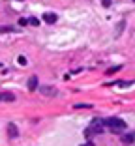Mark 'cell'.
I'll return each mask as SVG.
<instances>
[{"label": "cell", "mask_w": 135, "mask_h": 146, "mask_svg": "<svg viewBox=\"0 0 135 146\" xmlns=\"http://www.w3.org/2000/svg\"><path fill=\"white\" fill-rule=\"evenodd\" d=\"M19 2H25V0H19Z\"/></svg>", "instance_id": "cell-18"}, {"label": "cell", "mask_w": 135, "mask_h": 146, "mask_svg": "<svg viewBox=\"0 0 135 146\" xmlns=\"http://www.w3.org/2000/svg\"><path fill=\"white\" fill-rule=\"evenodd\" d=\"M0 101H4V96H2V92H0Z\"/></svg>", "instance_id": "cell-17"}, {"label": "cell", "mask_w": 135, "mask_h": 146, "mask_svg": "<svg viewBox=\"0 0 135 146\" xmlns=\"http://www.w3.org/2000/svg\"><path fill=\"white\" fill-rule=\"evenodd\" d=\"M26 25H28V19H23V17L19 19V26H23V28H25Z\"/></svg>", "instance_id": "cell-15"}, {"label": "cell", "mask_w": 135, "mask_h": 146, "mask_svg": "<svg viewBox=\"0 0 135 146\" xmlns=\"http://www.w3.org/2000/svg\"><path fill=\"white\" fill-rule=\"evenodd\" d=\"M103 124L105 127H109L113 133H122V131H126V122L120 120V118H103Z\"/></svg>", "instance_id": "cell-1"}, {"label": "cell", "mask_w": 135, "mask_h": 146, "mask_svg": "<svg viewBox=\"0 0 135 146\" xmlns=\"http://www.w3.org/2000/svg\"><path fill=\"white\" fill-rule=\"evenodd\" d=\"M92 135H94L92 127H86V129H84V137H86V139H92Z\"/></svg>", "instance_id": "cell-12"}, {"label": "cell", "mask_w": 135, "mask_h": 146, "mask_svg": "<svg viewBox=\"0 0 135 146\" xmlns=\"http://www.w3.org/2000/svg\"><path fill=\"white\" fill-rule=\"evenodd\" d=\"M124 25H126L124 21H120V23H118V26H116V36H120V34H122V28H124Z\"/></svg>", "instance_id": "cell-11"}, {"label": "cell", "mask_w": 135, "mask_h": 146, "mask_svg": "<svg viewBox=\"0 0 135 146\" xmlns=\"http://www.w3.org/2000/svg\"><path fill=\"white\" fill-rule=\"evenodd\" d=\"M73 107H75V109H90L92 105H90V103H75Z\"/></svg>", "instance_id": "cell-10"}, {"label": "cell", "mask_w": 135, "mask_h": 146, "mask_svg": "<svg viewBox=\"0 0 135 146\" xmlns=\"http://www.w3.org/2000/svg\"><path fill=\"white\" fill-rule=\"evenodd\" d=\"M90 127H92V131L94 133H103V127H105V124H103V120H100V118H94L92 120V124H90Z\"/></svg>", "instance_id": "cell-3"}, {"label": "cell", "mask_w": 135, "mask_h": 146, "mask_svg": "<svg viewBox=\"0 0 135 146\" xmlns=\"http://www.w3.org/2000/svg\"><path fill=\"white\" fill-rule=\"evenodd\" d=\"M28 25H32V26H39V19H38V17H30V19H28Z\"/></svg>", "instance_id": "cell-9"}, {"label": "cell", "mask_w": 135, "mask_h": 146, "mask_svg": "<svg viewBox=\"0 0 135 146\" xmlns=\"http://www.w3.org/2000/svg\"><path fill=\"white\" fill-rule=\"evenodd\" d=\"M122 142H124V144H131V142H135V131H133V133H130V135H124Z\"/></svg>", "instance_id": "cell-7"}, {"label": "cell", "mask_w": 135, "mask_h": 146, "mask_svg": "<svg viewBox=\"0 0 135 146\" xmlns=\"http://www.w3.org/2000/svg\"><path fill=\"white\" fill-rule=\"evenodd\" d=\"M120 69H122V66H113V68H109V69H107L105 73H107V75H113V73L120 71Z\"/></svg>", "instance_id": "cell-8"}, {"label": "cell", "mask_w": 135, "mask_h": 146, "mask_svg": "<svg viewBox=\"0 0 135 146\" xmlns=\"http://www.w3.org/2000/svg\"><path fill=\"white\" fill-rule=\"evenodd\" d=\"M133 2H135V0H133Z\"/></svg>", "instance_id": "cell-20"}, {"label": "cell", "mask_w": 135, "mask_h": 146, "mask_svg": "<svg viewBox=\"0 0 135 146\" xmlns=\"http://www.w3.org/2000/svg\"><path fill=\"white\" fill-rule=\"evenodd\" d=\"M38 90L41 92V94H43V96H47V98H55V96L58 94V92H57V88H53V86H49V84L38 86Z\"/></svg>", "instance_id": "cell-2"}, {"label": "cell", "mask_w": 135, "mask_h": 146, "mask_svg": "<svg viewBox=\"0 0 135 146\" xmlns=\"http://www.w3.org/2000/svg\"><path fill=\"white\" fill-rule=\"evenodd\" d=\"M28 90L30 92H34V90H38V77H36V75H32L30 79H28Z\"/></svg>", "instance_id": "cell-5"}, {"label": "cell", "mask_w": 135, "mask_h": 146, "mask_svg": "<svg viewBox=\"0 0 135 146\" xmlns=\"http://www.w3.org/2000/svg\"><path fill=\"white\" fill-rule=\"evenodd\" d=\"M17 62H19V66H26V58H25V56H19V58H17Z\"/></svg>", "instance_id": "cell-13"}, {"label": "cell", "mask_w": 135, "mask_h": 146, "mask_svg": "<svg viewBox=\"0 0 135 146\" xmlns=\"http://www.w3.org/2000/svg\"><path fill=\"white\" fill-rule=\"evenodd\" d=\"M6 131H8V137L9 139H17L19 137V129H17V125L13 124V122H9V124H8Z\"/></svg>", "instance_id": "cell-4"}, {"label": "cell", "mask_w": 135, "mask_h": 146, "mask_svg": "<svg viewBox=\"0 0 135 146\" xmlns=\"http://www.w3.org/2000/svg\"><path fill=\"white\" fill-rule=\"evenodd\" d=\"M15 28H11V26H0V32H13Z\"/></svg>", "instance_id": "cell-14"}, {"label": "cell", "mask_w": 135, "mask_h": 146, "mask_svg": "<svg viewBox=\"0 0 135 146\" xmlns=\"http://www.w3.org/2000/svg\"><path fill=\"white\" fill-rule=\"evenodd\" d=\"M101 4H103L105 8H109V6H111V0H101Z\"/></svg>", "instance_id": "cell-16"}, {"label": "cell", "mask_w": 135, "mask_h": 146, "mask_svg": "<svg viewBox=\"0 0 135 146\" xmlns=\"http://www.w3.org/2000/svg\"><path fill=\"white\" fill-rule=\"evenodd\" d=\"M81 146H86V144H81Z\"/></svg>", "instance_id": "cell-19"}, {"label": "cell", "mask_w": 135, "mask_h": 146, "mask_svg": "<svg viewBox=\"0 0 135 146\" xmlns=\"http://www.w3.org/2000/svg\"><path fill=\"white\" fill-rule=\"evenodd\" d=\"M57 13H43V21L49 23V25H53V23H57Z\"/></svg>", "instance_id": "cell-6"}]
</instances>
